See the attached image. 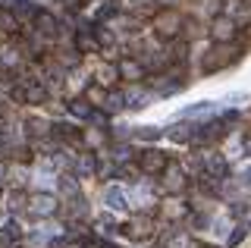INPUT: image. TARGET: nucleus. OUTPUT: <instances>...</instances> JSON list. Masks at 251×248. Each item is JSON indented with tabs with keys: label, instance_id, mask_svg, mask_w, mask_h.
I'll return each instance as SVG.
<instances>
[{
	"label": "nucleus",
	"instance_id": "f8f14e48",
	"mask_svg": "<svg viewBox=\"0 0 251 248\" xmlns=\"http://www.w3.org/2000/svg\"><path fill=\"white\" fill-rule=\"evenodd\" d=\"M53 135H57V138H73V142L82 138V132H78L73 123H57V126H53Z\"/></svg>",
	"mask_w": 251,
	"mask_h": 248
},
{
	"label": "nucleus",
	"instance_id": "6ab92c4d",
	"mask_svg": "<svg viewBox=\"0 0 251 248\" xmlns=\"http://www.w3.org/2000/svg\"><path fill=\"white\" fill-rule=\"evenodd\" d=\"M69 110H73L75 116H88V113H91V107L85 104V100H78V98H75V100H69Z\"/></svg>",
	"mask_w": 251,
	"mask_h": 248
},
{
	"label": "nucleus",
	"instance_id": "f03ea898",
	"mask_svg": "<svg viewBox=\"0 0 251 248\" xmlns=\"http://www.w3.org/2000/svg\"><path fill=\"white\" fill-rule=\"evenodd\" d=\"M167 160L170 157L163 151H145V154H141V160H138V170H141V173H148V176H157V173H163Z\"/></svg>",
	"mask_w": 251,
	"mask_h": 248
},
{
	"label": "nucleus",
	"instance_id": "412c9836",
	"mask_svg": "<svg viewBox=\"0 0 251 248\" xmlns=\"http://www.w3.org/2000/svg\"><path fill=\"white\" fill-rule=\"evenodd\" d=\"M10 239H13L10 232H0V248H10Z\"/></svg>",
	"mask_w": 251,
	"mask_h": 248
},
{
	"label": "nucleus",
	"instance_id": "423d86ee",
	"mask_svg": "<svg viewBox=\"0 0 251 248\" xmlns=\"http://www.w3.org/2000/svg\"><path fill=\"white\" fill-rule=\"evenodd\" d=\"M179 25H182V19H179L176 13L170 10L167 16L157 19V35H160V38H176V35H179Z\"/></svg>",
	"mask_w": 251,
	"mask_h": 248
},
{
	"label": "nucleus",
	"instance_id": "39448f33",
	"mask_svg": "<svg viewBox=\"0 0 251 248\" xmlns=\"http://www.w3.org/2000/svg\"><path fill=\"white\" fill-rule=\"evenodd\" d=\"M235 22L232 19H226V16H220V19H214V25H210V35L217 38V44H226V41H232L235 38Z\"/></svg>",
	"mask_w": 251,
	"mask_h": 248
},
{
	"label": "nucleus",
	"instance_id": "4468645a",
	"mask_svg": "<svg viewBox=\"0 0 251 248\" xmlns=\"http://www.w3.org/2000/svg\"><path fill=\"white\" fill-rule=\"evenodd\" d=\"M16 28H19V19H16L13 13L0 10V32H16Z\"/></svg>",
	"mask_w": 251,
	"mask_h": 248
},
{
	"label": "nucleus",
	"instance_id": "9d476101",
	"mask_svg": "<svg viewBox=\"0 0 251 248\" xmlns=\"http://www.w3.org/2000/svg\"><path fill=\"white\" fill-rule=\"evenodd\" d=\"M35 22H38V32H44V35H53V32H57V19H53L47 10H38L35 13Z\"/></svg>",
	"mask_w": 251,
	"mask_h": 248
},
{
	"label": "nucleus",
	"instance_id": "2eb2a0df",
	"mask_svg": "<svg viewBox=\"0 0 251 248\" xmlns=\"http://www.w3.org/2000/svg\"><path fill=\"white\" fill-rule=\"evenodd\" d=\"M75 48H78V53H85V50H94L98 44H94V38L82 28V32H78V38H75Z\"/></svg>",
	"mask_w": 251,
	"mask_h": 248
},
{
	"label": "nucleus",
	"instance_id": "ddd939ff",
	"mask_svg": "<svg viewBox=\"0 0 251 248\" xmlns=\"http://www.w3.org/2000/svg\"><path fill=\"white\" fill-rule=\"evenodd\" d=\"M113 41H116L113 32H107L104 25H98V28H94V44H98V48H110Z\"/></svg>",
	"mask_w": 251,
	"mask_h": 248
},
{
	"label": "nucleus",
	"instance_id": "aec40b11",
	"mask_svg": "<svg viewBox=\"0 0 251 248\" xmlns=\"http://www.w3.org/2000/svg\"><path fill=\"white\" fill-rule=\"evenodd\" d=\"M242 239H245V229L239 226V229H235L232 236H229V245H242Z\"/></svg>",
	"mask_w": 251,
	"mask_h": 248
},
{
	"label": "nucleus",
	"instance_id": "f3484780",
	"mask_svg": "<svg viewBox=\"0 0 251 248\" xmlns=\"http://www.w3.org/2000/svg\"><path fill=\"white\" fill-rule=\"evenodd\" d=\"M60 189L66 192V195H78V182H75V176H60Z\"/></svg>",
	"mask_w": 251,
	"mask_h": 248
},
{
	"label": "nucleus",
	"instance_id": "7ed1b4c3",
	"mask_svg": "<svg viewBox=\"0 0 251 248\" xmlns=\"http://www.w3.org/2000/svg\"><path fill=\"white\" fill-rule=\"evenodd\" d=\"M163 185H167V192H173V195H179V192L185 189V176H182V167L173 164V160H167V167H163Z\"/></svg>",
	"mask_w": 251,
	"mask_h": 248
},
{
	"label": "nucleus",
	"instance_id": "5701e85b",
	"mask_svg": "<svg viewBox=\"0 0 251 248\" xmlns=\"http://www.w3.org/2000/svg\"><path fill=\"white\" fill-rule=\"evenodd\" d=\"M0 176H3V164H0Z\"/></svg>",
	"mask_w": 251,
	"mask_h": 248
},
{
	"label": "nucleus",
	"instance_id": "a211bd4d",
	"mask_svg": "<svg viewBox=\"0 0 251 248\" xmlns=\"http://www.w3.org/2000/svg\"><path fill=\"white\" fill-rule=\"evenodd\" d=\"M163 132L160 129H154V126H145V129H138L135 132V138H145V142H154V138H160Z\"/></svg>",
	"mask_w": 251,
	"mask_h": 248
},
{
	"label": "nucleus",
	"instance_id": "0eeeda50",
	"mask_svg": "<svg viewBox=\"0 0 251 248\" xmlns=\"http://www.w3.org/2000/svg\"><path fill=\"white\" fill-rule=\"evenodd\" d=\"M204 167H207V176H214V179H223L226 173H229V167H226V160L220 157V154H204Z\"/></svg>",
	"mask_w": 251,
	"mask_h": 248
},
{
	"label": "nucleus",
	"instance_id": "f257e3e1",
	"mask_svg": "<svg viewBox=\"0 0 251 248\" xmlns=\"http://www.w3.org/2000/svg\"><path fill=\"white\" fill-rule=\"evenodd\" d=\"M239 60V48H235L232 41H226V44H217L210 53H204V73H214V69H223V66H229Z\"/></svg>",
	"mask_w": 251,
	"mask_h": 248
},
{
	"label": "nucleus",
	"instance_id": "1a4fd4ad",
	"mask_svg": "<svg viewBox=\"0 0 251 248\" xmlns=\"http://www.w3.org/2000/svg\"><path fill=\"white\" fill-rule=\"evenodd\" d=\"M53 211H57V201H53V195H35V198H31V214L50 217Z\"/></svg>",
	"mask_w": 251,
	"mask_h": 248
},
{
	"label": "nucleus",
	"instance_id": "dca6fc26",
	"mask_svg": "<svg viewBox=\"0 0 251 248\" xmlns=\"http://www.w3.org/2000/svg\"><path fill=\"white\" fill-rule=\"evenodd\" d=\"M107 207H113V211H123V207H126V198H123V192H116V189H107Z\"/></svg>",
	"mask_w": 251,
	"mask_h": 248
},
{
	"label": "nucleus",
	"instance_id": "4be33fe9",
	"mask_svg": "<svg viewBox=\"0 0 251 248\" xmlns=\"http://www.w3.org/2000/svg\"><path fill=\"white\" fill-rule=\"evenodd\" d=\"M100 248H116V245H100Z\"/></svg>",
	"mask_w": 251,
	"mask_h": 248
},
{
	"label": "nucleus",
	"instance_id": "20e7f679",
	"mask_svg": "<svg viewBox=\"0 0 251 248\" xmlns=\"http://www.w3.org/2000/svg\"><path fill=\"white\" fill-rule=\"evenodd\" d=\"M116 75H120V79H129V82H138V79H145V66L132 57H123L120 63H116Z\"/></svg>",
	"mask_w": 251,
	"mask_h": 248
},
{
	"label": "nucleus",
	"instance_id": "b1692460",
	"mask_svg": "<svg viewBox=\"0 0 251 248\" xmlns=\"http://www.w3.org/2000/svg\"><path fill=\"white\" fill-rule=\"evenodd\" d=\"M248 3H251V0H248Z\"/></svg>",
	"mask_w": 251,
	"mask_h": 248
},
{
	"label": "nucleus",
	"instance_id": "6e6552de",
	"mask_svg": "<svg viewBox=\"0 0 251 248\" xmlns=\"http://www.w3.org/2000/svg\"><path fill=\"white\" fill-rule=\"evenodd\" d=\"M195 135H198V126H188V123H179V126H173L170 129V138L173 142H179V145H188V142H195Z\"/></svg>",
	"mask_w": 251,
	"mask_h": 248
},
{
	"label": "nucleus",
	"instance_id": "9b49d317",
	"mask_svg": "<svg viewBox=\"0 0 251 248\" xmlns=\"http://www.w3.org/2000/svg\"><path fill=\"white\" fill-rule=\"evenodd\" d=\"M22 98H25V104H44L47 91H44V85H28V88L22 91Z\"/></svg>",
	"mask_w": 251,
	"mask_h": 248
}]
</instances>
